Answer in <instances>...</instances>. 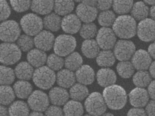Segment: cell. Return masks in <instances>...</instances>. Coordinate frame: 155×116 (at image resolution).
<instances>
[{"label":"cell","mask_w":155,"mask_h":116,"mask_svg":"<svg viewBox=\"0 0 155 116\" xmlns=\"http://www.w3.org/2000/svg\"><path fill=\"white\" fill-rule=\"evenodd\" d=\"M55 37L49 31H42L35 36L34 44L35 47L44 51H48L54 46Z\"/></svg>","instance_id":"cell-14"},{"label":"cell","mask_w":155,"mask_h":116,"mask_svg":"<svg viewBox=\"0 0 155 116\" xmlns=\"http://www.w3.org/2000/svg\"><path fill=\"white\" fill-rule=\"evenodd\" d=\"M32 80L38 88L46 90L53 86L57 80V76L54 71L48 66H42L34 71Z\"/></svg>","instance_id":"cell-3"},{"label":"cell","mask_w":155,"mask_h":116,"mask_svg":"<svg viewBox=\"0 0 155 116\" xmlns=\"http://www.w3.org/2000/svg\"><path fill=\"white\" fill-rule=\"evenodd\" d=\"M145 111L147 115L151 116L155 115V100L153 99L148 102L146 106Z\"/></svg>","instance_id":"cell-49"},{"label":"cell","mask_w":155,"mask_h":116,"mask_svg":"<svg viewBox=\"0 0 155 116\" xmlns=\"http://www.w3.org/2000/svg\"><path fill=\"white\" fill-rule=\"evenodd\" d=\"M149 69H150L149 70L151 76H152V78L155 79V61H154L153 62L151 63Z\"/></svg>","instance_id":"cell-52"},{"label":"cell","mask_w":155,"mask_h":116,"mask_svg":"<svg viewBox=\"0 0 155 116\" xmlns=\"http://www.w3.org/2000/svg\"><path fill=\"white\" fill-rule=\"evenodd\" d=\"M103 115H113V114H111V113H106V112Z\"/></svg>","instance_id":"cell-58"},{"label":"cell","mask_w":155,"mask_h":116,"mask_svg":"<svg viewBox=\"0 0 155 116\" xmlns=\"http://www.w3.org/2000/svg\"><path fill=\"white\" fill-rule=\"evenodd\" d=\"M114 0H97L96 8L100 11L108 10L113 4Z\"/></svg>","instance_id":"cell-47"},{"label":"cell","mask_w":155,"mask_h":116,"mask_svg":"<svg viewBox=\"0 0 155 116\" xmlns=\"http://www.w3.org/2000/svg\"><path fill=\"white\" fill-rule=\"evenodd\" d=\"M150 15L151 18L155 21V5L151 7L150 10Z\"/></svg>","instance_id":"cell-55"},{"label":"cell","mask_w":155,"mask_h":116,"mask_svg":"<svg viewBox=\"0 0 155 116\" xmlns=\"http://www.w3.org/2000/svg\"><path fill=\"white\" fill-rule=\"evenodd\" d=\"M144 2L150 5H155V0H143Z\"/></svg>","instance_id":"cell-57"},{"label":"cell","mask_w":155,"mask_h":116,"mask_svg":"<svg viewBox=\"0 0 155 116\" xmlns=\"http://www.w3.org/2000/svg\"><path fill=\"white\" fill-rule=\"evenodd\" d=\"M27 59L32 67L38 68L44 65V64L47 62V57L45 51L35 48L29 51Z\"/></svg>","instance_id":"cell-22"},{"label":"cell","mask_w":155,"mask_h":116,"mask_svg":"<svg viewBox=\"0 0 155 116\" xmlns=\"http://www.w3.org/2000/svg\"><path fill=\"white\" fill-rule=\"evenodd\" d=\"M76 80V75L73 71L68 69L60 70L57 75L58 85L64 88H71Z\"/></svg>","instance_id":"cell-23"},{"label":"cell","mask_w":155,"mask_h":116,"mask_svg":"<svg viewBox=\"0 0 155 116\" xmlns=\"http://www.w3.org/2000/svg\"><path fill=\"white\" fill-rule=\"evenodd\" d=\"M70 98L76 101H81L89 96V91L86 85L81 83L74 84L70 89Z\"/></svg>","instance_id":"cell-30"},{"label":"cell","mask_w":155,"mask_h":116,"mask_svg":"<svg viewBox=\"0 0 155 116\" xmlns=\"http://www.w3.org/2000/svg\"><path fill=\"white\" fill-rule=\"evenodd\" d=\"M115 56L114 53L110 50H103L96 57L97 65L102 67H112L115 62Z\"/></svg>","instance_id":"cell-27"},{"label":"cell","mask_w":155,"mask_h":116,"mask_svg":"<svg viewBox=\"0 0 155 116\" xmlns=\"http://www.w3.org/2000/svg\"><path fill=\"white\" fill-rule=\"evenodd\" d=\"M134 6V0H114V11L119 15H125L131 11Z\"/></svg>","instance_id":"cell-36"},{"label":"cell","mask_w":155,"mask_h":116,"mask_svg":"<svg viewBox=\"0 0 155 116\" xmlns=\"http://www.w3.org/2000/svg\"><path fill=\"white\" fill-rule=\"evenodd\" d=\"M0 115L4 116V115H8L9 114V109H8L5 106L2 105L1 106V109H0Z\"/></svg>","instance_id":"cell-54"},{"label":"cell","mask_w":155,"mask_h":116,"mask_svg":"<svg viewBox=\"0 0 155 116\" xmlns=\"http://www.w3.org/2000/svg\"><path fill=\"white\" fill-rule=\"evenodd\" d=\"M21 26L26 34L31 36H35L42 31L44 27V22L38 16L29 13L22 18Z\"/></svg>","instance_id":"cell-7"},{"label":"cell","mask_w":155,"mask_h":116,"mask_svg":"<svg viewBox=\"0 0 155 116\" xmlns=\"http://www.w3.org/2000/svg\"><path fill=\"white\" fill-rule=\"evenodd\" d=\"M0 60L6 65H12L21 58V50L12 42H4L0 47Z\"/></svg>","instance_id":"cell-5"},{"label":"cell","mask_w":155,"mask_h":116,"mask_svg":"<svg viewBox=\"0 0 155 116\" xmlns=\"http://www.w3.org/2000/svg\"><path fill=\"white\" fill-rule=\"evenodd\" d=\"M151 78L150 72L147 70H138L134 75L133 83L137 87L145 88L151 82Z\"/></svg>","instance_id":"cell-34"},{"label":"cell","mask_w":155,"mask_h":116,"mask_svg":"<svg viewBox=\"0 0 155 116\" xmlns=\"http://www.w3.org/2000/svg\"><path fill=\"white\" fill-rule=\"evenodd\" d=\"M150 96L144 88L137 87L129 94V100L132 106L137 108H143L149 102Z\"/></svg>","instance_id":"cell-13"},{"label":"cell","mask_w":155,"mask_h":116,"mask_svg":"<svg viewBox=\"0 0 155 116\" xmlns=\"http://www.w3.org/2000/svg\"><path fill=\"white\" fill-rule=\"evenodd\" d=\"M47 115H63L64 114L63 110H62L59 106L54 105L49 106L45 111Z\"/></svg>","instance_id":"cell-46"},{"label":"cell","mask_w":155,"mask_h":116,"mask_svg":"<svg viewBox=\"0 0 155 116\" xmlns=\"http://www.w3.org/2000/svg\"><path fill=\"white\" fill-rule=\"evenodd\" d=\"M34 45V39L26 34L20 35L18 39V46L23 51H29Z\"/></svg>","instance_id":"cell-43"},{"label":"cell","mask_w":155,"mask_h":116,"mask_svg":"<svg viewBox=\"0 0 155 116\" xmlns=\"http://www.w3.org/2000/svg\"><path fill=\"white\" fill-rule=\"evenodd\" d=\"M74 8V0H55L54 10L58 15H68L73 11Z\"/></svg>","instance_id":"cell-29"},{"label":"cell","mask_w":155,"mask_h":116,"mask_svg":"<svg viewBox=\"0 0 155 116\" xmlns=\"http://www.w3.org/2000/svg\"><path fill=\"white\" fill-rule=\"evenodd\" d=\"M0 101L1 104L4 106H8L13 102L15 99V93L14 89H12L8 85H2L0 89Z\"/></svg>","instance_id":"cell-38"},{"label":"cell","mask_w":155,"mask_h":116,"mask_svg":"<svg viewBox=\"0 0 155 116\" xmlns=\"http://www.w3.org/2000/svg\"><path fill=\"white\" fill-rule=\"evenodd\" d=\"M112 29L115 35L123 39H128L137 34V25L135 19L131 16L121 15L116 18Z\"/></svg>","instance_id":"cell-2"},{"label":"cell","mask_w":155,"mask_h":116,"mask_svg":"<svg viewBox=\"0 0 155 116\" xmlns=\"http://www.w3.org/2000/svg\"><path fill=\"white\" fill-rule=\"evenodd\" d=\"M98 84L102 87H107L114 85L117 81V76L111 69L104 68L99 70L96 75Z\"/></svg>","instance_id":"cell-20"},{"label":"cell","mask_w":155,"mask_h":116,"mask_svg":"<svg viewBox=\"0 0 155 116\" xmlns=\"http://www.w3.org/2000/svg\"><path fill=\"white\" fill-rule=\"evenodd\" d=\"M97 34L96 25L92 22L85 23L80 31V35L84 39H92Z\"/></svg>","instance_id":"cell-41"},{"label":"cell","mask_w":155,"mask_h":116,"mask_svg":"<svg viewBox=\"0 0 155 116\" xmlns=\"http://www.w3.org/2000/svg\"><path fill=\"white\" fill-rule=\"evenodd\" d=\"M61 20L56 12L46 15L43 20L44 27L48 31L57 32L61 28Z\"/></svg>","instance_id":"cell-26"},{"label":"cell","mask_w":155,"mask_h":116,"mask_svg":"<svg viewBox=\"0 0 155 116\" xmlns=\"http://www.w3.org/2000/svg\"><path fill=\"white\" fill-rule=\"evenodd\" d=\"M47 66L54 71L61 70L64 65V60L62 57L56 54H50L47 60Z\"/></svg>","instance_id":"cell-42"},{"label":"cell","mask_w":155,"mask_h":116,"mask_svg":"<svg viewBox=\"0 0 155 116\" xmlns=\"http://www.w3.org/2000/svg\"><path fill=\"white\" fill-rule=\"evenodd\" d=\"M63 110L64 114L68 116L82 115L84 113L83 106L80 101L73 99L68 101L64 104Z\"/></svg>","instance_id":"cell-31"},{"label":"cell","mask_w":155,"mask_h":116,"mask_svg":"<svg viewBox=\"0 0 155 116\" xmlns=\"http://www.w3.org/2000/svg\"><path fill=\"white\" fill-rule=\"evenodd\" d=\"M74 1H75L76 2H82L83 0H74Z\"/></svg>","instance_id":"cell-59"},{"label":"cell","mask_w":155,"mask_h":116,"mask_svg":"<svg viewBox=\"0 0 155 116\" xmlns=\"http://www.w3.org/2000/svg\"><path fill=\"white\" fill-rule=\"evenodd\" d=\"M21 28L15 21H5L1 24L0 37L5 42H13L17 41L21 34Z\"/></svg>","instance_id":"cell-8"},{"label":"cell","mask_w":155,"mask_h":116,"mask_svg":"<svg viewBox=\"0 0 155 116\" xmlns=\"http://www.w3.org/2000/svg\"><path fill=\"white\" fill-rule=\"evenodd\" d=\"M148 92L150 97L155 100V80L151 81L148 86Z\"/></svg>","instance_id":"cell-50"},{"label":"cell","mask_w":155,"mask_h":116,"mask_svg":"<svg viewBox=\"0 0 155 116\" xmlns=\"http://www.w3.org/2000/svg\"><path fill=\"white\" fill-rule=\"evenodd\" d=\"M1 85H9L14 82L15 80V71L12 68L5 65L1 66Z\"/></svg>","instance_id":"cell-40"},{"label":"cell","mask_w":155,"mask_h":116,"mask_svg":"<svg viewBox=\"0 0 155 116\" xmlns=\"http://www.w3.org/2000/svg\"><path fill=\"white\" fill-rule=\"evenodd\" d=\"M29 114V106L22 101H18L10 106L9 115H28Z\"/></svg>","instance_id":"cell-35"},{"label":"cell","mask_w":155,"mask_h":116,"mask_svg":"<svg viewBox=\"0 0 155 116\" xmlns=\"http://www.w3.org/2000/svg\"><path fill=\"white\" fill-rule=\"evenodd\" d=\"M76 47V41L74 37L62 34L55 38L54 49L56 54L61 57H67L73 52Z\"/></svg>","instance_id":"cell-6"},{"label":"cell","mask_w":155,"mask_h":116,"mask_svg":"<svg viewBox=\"0 0 155 116\" xmlns=\"http://www.w3.org/2000/svg\"><path fill=\"white\" fill-rule=\"evenodd\" d=\"M76 78L80 83L84 85H91L95 80L94 70L89 65H83L76 71Z\"/></svg>","instance_id":"cell-19"},{"label":"cell","mask_w":155,"mask_h":116,"mask_svg":"<svg viewBox=\"0 0 155 116\" xmlns=\"http://www.w3.org/2000/svg\"><path fill=\"white\" fill-rule=\"evenodd\" d=\"M137 34L140 39L148 42L155 40V21L146 18L141 21L137 25Z\"/></svg>","instance_id":"cell-10"},{"label":"cell","mask_w":155,"mask_h":116,"mask_svg":"<svg viewBox=\"0 0 155 116\" xmlns=\"http://www.w3.org/2000/svg\"><path fill=\"white\" fill-rule=\"evenodd\" d=\"M150 9L146 4L142 2H138L134 4L131 10L132 16L137 21H142L147 18Z\"/></svg>","instance_id":"cell-32"},{"label":"cell","mask_w":155,"mask_h":116,"mask_svg":"<svg viewBox=\"0 0 155 116\" xmlns=\"http://www.w3.org/2000/svg\"><path fill=\"white\" fill-rule=\"evenodd\" d=\"M49 97L43 91L36 90L28 98V105L32 111L45 112L49 107Z\"/></svg>","instance_id":"cell-11"},{"label":"cell","mask_w":155,"mask_h":116,"mask_svg":"<svg viewBox=\"0 0 155 116\" xmlns=\"http://www.w3.org/2000/svg\"><path fill=\"white\" fill-rule=\"evenodd\" d=\"M82 3L89 6L96 7L97 0H83Z\"/></svg>","instance_id":"cell-53"},{"label":"cell","mask_w":155,"mask_h":116,"mask_svg":"<svg viewBox=\"0 0 155 116\" xmlns=\"http://www.w3.org/2000/svg\"><path fill=\"white\" fill-rule=\"evenodd\" d=\"M147 112L145 109L142 108H132L127 112V115H146Z\"/></svg>","instance_id":"cell-48"},{"label":"cell","mask_w":155,"mask_h":116,"mask_svg":"<svg viewBox=\"0 0 155 116\" xmlns=\"http://www.w3.org/2000/svg\"><path fill=\"white\" fill-rule=\"evenodd\" d=\"M49 99L50 102L54 105L63 106L68 101L70 93L65 88L62 87H55L49 92Z\"/></svg>","instance_id":"cell-18"},{"label":"cell","mask_w":155,"mask_h":116,"mask_svg":"<svg viewBox=\"0 0 155 116\" xmlns=\"http://www.w3.org/2000/svg\"><path fill=\"white\" fill-rule=\"evenodd\" d=\"M132 63L137 70H148L152 63V58L148 51L140 49L135 51L132 58Z\"/></svg>","instance_id":"cell-15"},{"label":"cell","mask_w":155,"mask_h":116,"mask_svg":"<svg viewBox=\"0 0 155 116\" xmlns=\"http://www.w3.org/2000/svg\"><path fill=\"white\" fill-rule=\"evenodd\" d=\"M87 112L91 115H101L107 110V105L103 95L97 92L89 94L84 102Z\"/></svg>","instance_id":"cell-4"},{"label":"cell","mask_w":155,"mask_h":116,"mask_svg":"<svg viewBox=\"0 0 155 116\" xmlns=\"http://www.w3.org/2000/svg\"><path fill=\"white\" fill-rule=\"evenodd\" d=\"M55 0H32L31 8L37 14L47 15L54 9Z\"/></svg>","instance_id":"cell-21"},{"label":"cell","mask_w":155,"mask_h":116,"mask_svg":"<svg viewBox=\"0 0 155 116\" xmlns=\"http://www.w3.org/2000/svg\"><path fill=\"white\" fill-rule=\"evenodd\" d=\"M13 89L16 95L21 99H26L32 93V86L26 80H20L15 83Z\"/></svg>","instance_id":"cell-28"},{"label":"cell","mask_w":155,"mask_h":116,"mask_svg":"<svg viewBox=\"0 0 155 116\" xmlns=\"http://www.w3.org/2000/svg\"><path fill=\"white\" fill-rule=\"evenodd\" d=\"M29 62L22 61L19 63L16 67L15 71L16 76L19 80H29L32 78L34 70Z\"/></svg>","instance_id":"cell-24"},{"label":"cell","mask_w":155,"mask_h":116,"mask_svg":"<svg viewBox=\"0 0 155 116\" xmlns=\"http://www.w3.org/2000/svg\"><path fill=\"white\" fill-rule=\"evenodd\" d=\"M81 21L77 15L69 14L64 16L61 20V28L64 32L74 34L79 32L81 28Z\"/></svg>","instance_id":"cell-17"},{"label":"cell","mask_w":155,"mask_h":116,"mask_svg":"<svg viewBox=\"0 0 155 116\" xmlns=\"http://www.w3.org/2000/svg\"><path fill=\"white\" fill-rule=\"evenodd\" d=\"M136 47L133 42L127 40H119L114 47L115 58L119 61H128L132 58Z\"/></svg>","instance_id":"cell-9"},{"label":"cell","mask_w":155,"mask_h":116,"mask_svg":"<svg viewBox=\"0 0 155 116\" xmlns=\"http://www.w3.org/2000/svg\"><path fill=\"white\" fill-rule=\"evenodd\" d=\"M76 12V15L81 21L88 23L92 22L96 19L98 15V10L95 6L81 3L77 6Z\"/></svg>","instance_id":"cell-16"},{"label":"cell","mask_w":155,"mask_h":116,"mask_svg":"<svg viewBox=\"0 0 155 116\" xmlns=\"http://www.w3.org/2000/svg\"><path fill=\"white\" fill-rule=\"evenodd\" d=\"M1 21H5L11 15V8L6 0H1Z\"/></svg>","instance_id":"cell-45"},{"label":"cell","mask_w":155,"mask_h":116,"mask_svg":"<svg viewBox=\"0 0 155 116\" xmlns=\"http://www.w3.org/2000/svg\"><path fill=\"white\" fill-rule=\"evenodd\" d=\"M83 58L78 52H72L64 60V66L71 71H76L83 65Z\"/></svg>","instance_id":"cell-33"},{"label":"cell","mask_w":155,"mask_h":116,"mask_svg":"<svg viewBox=\"0 0 155 116\" xmlns=\"http://www.w3.org/2000/svg\"><path fill=\"white\" fill-rule=\"evenodd\" d=\"M116 35L109 28L103 27L101 28L96 35V41L100 48L103 50H110L116 44Z\"/></svg>","instance_id":"cell-12"},{"label":"cell","mask_w":155,"mask_h":116,"mask_svg":"<svg viewBox=\"0 0 155 116\" xmlns=\"http://www.w3.org/2000/svg\"><path fill=\"white\" fill-rule=\"evenodd\" d=\"M116 16L115 13L110 10L102 11L100 12L97 18L99 24L103 27L107 28L113 25Z\"/></svg>","instance_id":"cell-39"},{"label":"cell","mask_w":155,"mask_h":116,"mask_svg":"<svg viewBox=\"0 0 155 116\" xmlns=\"http://www.w3.org/2000/svg\"><path fill=\"white\" fill-rule=\"evenodd\" d=\"M31 115H43V114L42 112L39 111H33L30 114Z\"/></svg>","instance_id":"cell-56"},{"label":"cell","mask_w":155,"mask_h":116,"mask_svg":"<svg viewBox=\"0 0 155 116\" xmlns=\"http://www.w3.org/2000/svg\"><path fill=\"white\" fill-rule=\"evenodd\" d=\"M10 3L13 9L18 12L28 11L31 6V0H10Z\"/></svg>","instance_id":"cell-44"},{"label":"cell","mask_w":155,"mask_h":116,"mask_svg":"<svg viewBox=\"0 0 155 116\" xmlns=\"http://www.w3.org/2000/svg\"><path fill=\"white\" fill-rule=\"evenodd\" d=\"M102 95L107 106L112 110L122 109L127 102V95L125 90L119 85L114 84L106 87L103 91Z\"/></svg>","instance_id":"cell-1"},{"label":"cell","mask_w":155,"mask_h":116,"mask_svg":"<svg viewBox=\"0 0 155 116\" xmlns=\"http://www.w3.org/2000/svg\"><path fill=\"white\" fill-rule=\"evenodd\" d=\"M83 55L88 58H96L100 52V47L96 41L93 39L85 40L81 45Z\"/></svg>","instance_id":"cell-25"},{"label":"cell","mask_w":155,"mask_h":116,"mask_svg":"<svg viewBox=\"0 0 155 116\" xmlns=\"http://www.w3.org/2000/svg\"><path fill=\"white\" fill-rule=\"evenodd\" d=\"M117 71L119 76L123 78H130L134 75L135 67L132 62L128 61H120L117 65Z\"/></svg>","instance_id":"cell-37"},{"label":"cell","mask_w":155,"mask_h":116,"mask_svg":"<svg viewBox=\"0 0 155 116\" xmlns=\"http://www.w3.org/2000/svg\"><path fill=\"white\" fill-rule=\"evenodd\" d=\"M148 51L151 55V58L155 60V42L151 44L148 48Z\"/></svg>","instance_id":"cell-51"}]
</instances>
